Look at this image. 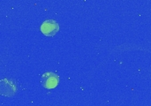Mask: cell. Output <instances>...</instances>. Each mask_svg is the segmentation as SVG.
I'll list each match as a JSON object with an SVG mask.
<instances>
[{"label":"cell","instance_id":"6da1fadb","mask_svg":"<svg viewBox=\"0 0 151 106\" xmlns=\"http://www.w3.org/2000/svg\"><path fill=\"white\" fill-rule=\"evenodd\" d=\"M18 87L16 82L11 79H4L0 81V96L12 97L16 95Z\"/></svg>","mask_w":151,"mask_h":106},{"label":"cell","instance_id":"3957f363","mask_svg":"<svg viewBox=\"0 0 151 106\" xmlns=\"http://www.w3.org/2000/svg\"><path fill=\"white\" fill-rule=\"evenodd\" d=\"M41 32L46 36H54L59 31V25L54 19H47L41 25Z\"/></svg>","mask_w":151,"mask_h":106},{"label":"cell","instance_id":"7a4b0ae2","mask_svg":"<svg viewBox=\"0 0 151 106\" xmlns=\"http://www.w3.org/2000/svg\"><path fill=\"white\" fill-rule=\"evenodd\" d=\"M41 83L44 89H53L59 83V76L58 74L51 72L44 73L41 78Z\"/></svg>","mask_w":151,"mask_h":106}]
</instances>
